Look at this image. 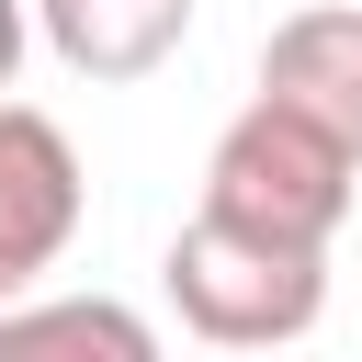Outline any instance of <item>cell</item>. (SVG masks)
<instances>
[{"instance_id":"6da1fadb","label":"cell","mask_w":362,"mask_h":362,"mask_svg":"<svg viewBox=\"0 0 362 362\" xmlns=\"http://www.w3.org/2000/svg\"><path fill=\"white\" fill-rule=\"evenodd\" d=\"M158 283H170V305H181V328L204 351H283V339H305L328 317V249L260 238V226H238L215 204H192Z\"/></svg>"},{"instance_id":"7a4b0ae2","label":"cell","mask_w":362,"mask_h":362,"mask_svg":"<svg viewBox=\"0 0 362 362\" xmlns=\"http://www.w3.org/2000/svg\"><path fill=\"white\" fill-rule=\"evenodd\" d=\"M351 170H362V158H351L317 113H294L283 90H260V102L215 136V158H204V204L238 215V226H260V238L328 249L339 215H351Z\"/></svg>"},{"instance_id":"3957f363","label":"cell","mask_w":362,"mask_h":362,"mask_svg":"<svg viewBox=\"0 0 362 362\" xmlns=\"http://www.w3.org/2000/svg\"><path fill=\"white\" fill-rule=\"evenodd\" d=\"M79 204H90V181H79V147L57 136V113H34V102L0 90V305L34 294L68 260Z\"/></svg>"},{"instance_id":"277c9868","label":"cell","mask_w":362,"mask_h":362,"mask_svg":"<svg viewBox=\"0 0 362 362\" xmlns=\"http://www.w3.org/2000/svg\"><path fill=\"white\" fill-rule=\"evenodd\" d=\"M260 90H283L294 113H317V124L362 158V11L317 0V11L272 23V45H260Z\"/></svg>"},{"instance_id":"5b68a950","label":"cell","mask_w":362,"mask_h":362,"mask_svg":"<svg viewBox=\"0 0 362 362\" xmlns=\"http://www.w3.org/2000/svg\"><path fill=\"white\" fill-rule=\"evenodd\" d=\"M34 34L79 68V79H147L181 57L192 0H34Z\"/></svg>"},{"instance_id":"8992f818","label":"cell","mask_w":362,"mask_h":362,"mask_svg":"<svg viewBox=\"0 0 362 362\" xmlns=\"http://www.w3.org/2000/svg\"><path fill=\"white\" fill-rule=\"evenodd\" d=\"M45 351H102V362H158V328H147L136 305H113V294H57V305L11 294V305H0V362H45Z\"/></svg>"},{"instance_id":"52a82bcc","label":"cell","mask_w":362,"mask_h":362,"mask_svg":"<svg viewBox=\"0 0 362 362\" xmlns=\"http://www.w3.org/2000/svg\"><path fill=\"white\" fill-rule=\"evenodd\" d=\"M23 45H34V0H0V90L23 79Z\"/></svg>"}]
</instances>
